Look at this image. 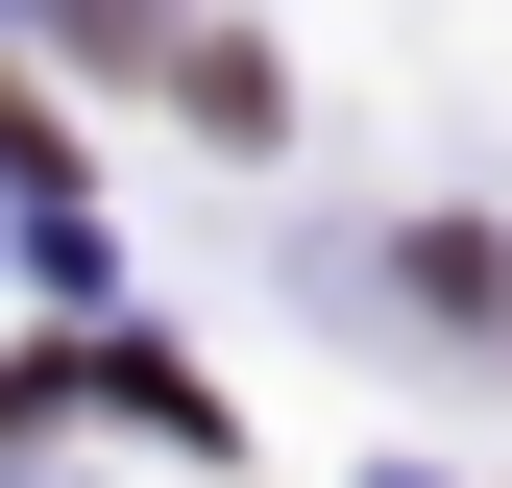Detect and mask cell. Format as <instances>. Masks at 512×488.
Segmentation results:
<instances>
[{"label":"cell","mask_w":512,"mask_h":488,"mask_svg":"<svg viewBox=\"0 0 512 488\" xmlns=\"http://www.w3.org/2000/svg\"><path fill=\"white\" fill-rule=\"evenodd\" d=\"M391 293H415L439 342H512V244H488V220H439V244H391Z\"/></svg>","instance_id":"1"},{"label":"cell","mask_w":512,"mask_h":488,"mask_svg":"<svg viewBox=\"0 0 512 488\" xmlns=\"http://www.w3.org/2000/svg\"><path fill=\"white\" fill-rule=\"evenodd\" d=\"M74 25H98V49H196V25H171V0H74Z\"/></svg>","instance_id":"2"}]
</instances>
